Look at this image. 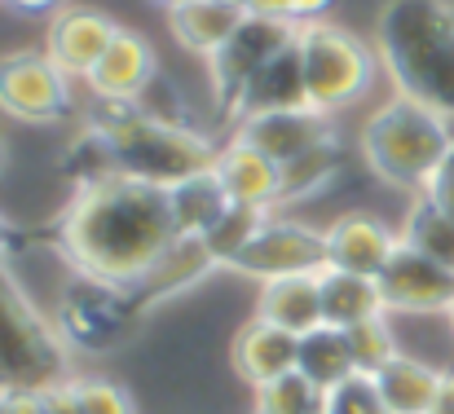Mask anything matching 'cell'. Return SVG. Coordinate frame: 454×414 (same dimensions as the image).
<instances>
[{
  "label": "cell",
  "instance_id": "1",
  "mask_svg": "<svg viewBox=\"0 0 454 414\" xmlns=\"http://www.w3.org/2000/svg\"><path fill=\"white\" fill-rule=\"evenodd\" d=\"M176 238L168 190L129 172L75 185L58 221V252L71 274L115 286H137L176 247Z\"/></svg>",
  "mask_w": 454,
  "mask_h": 414
},
{
  "label": "cell",
  "instance_id": "2",
  "mask_svg": "<svg viewBox=\"0 0 454 414\" xmlns=\"http://www.w3.org/2000/svg\"><path fill=\"white\" fill-rule=\"evenodd\" d=\"M375 53L393 93L454 120V4L388 0L375 18Z\"/></svg>",
  "mask_w": 454,
  "mask_h": 414
},
{
  "label": "cell",
  "instance_id": "3",
  "mask_svg": "<svg viewBox=\"0 0 454 414\" xmlns=\"http://www.w3.org/2000/svg\"><path fill=\"white\" fill-rule=\"evenodd\" d=\"M84 129H93L111 145V159L120 172L163 185V190L194 176V172H207L221 154V145L207 141V133H199L190 124L154 120L137 102L93 98V106L84 111Z\"/></svg>",
  "mask_w": 454,
  "mask_h": 414
},
{
  "label": "cell",
  "instance_id": "4",
  "mask_svg": "<svg viewBox=\"0 0 454 414\" xmlns=\"http://www.w3.org/2000/svg\"><path fill=\"white\" fill-rule=\"evenodd\" d=\"M454 145V120L437 115L433 106L393 93L388 102H380L366 120H362V163L393 190L406 194H424L433 172L442 168V159Z\"/></svg>",
  "mask_w": 454,
  "mask_h": 414
},
{
  "label": "cell",
  "instance_id": "5",
  "mask_svg": "<svg viewBox=\"0 0 454 414\" xmlns=\"http://www.w3.org/2000/svg\"><path fill=\"white\" fill-rule=\"evenodd\" d=\"M71 379V344L0 261V393L53 388Z\"/></svg>",
  "mask_w": 454,
  "mask_h": 414
},
{
  "label": "cell",
  "instance_id": "6",
  "mask_svg": "<svg viewBox=\"0 0 454 414\" xmlns=\"http://www.w3.org/2000/svg\"><path fill=\"white\" fill-rule=\"evenodd\" d=\"M296 49H301L309 106L322 115H335V111L362 102L380 75L375 44H366L362 35H353L326 18L296 27Z\"/></svg>",
  "mask_w": 454,
  "mask_h": 414
},
{
  "label": "cell",
  "instance_id": "7",
  "mask_svg": "<svg viewBox=\"0 0 454 414\" xmlns=\"http://www.w3.org/2000/svg\"><path fill=\"white\" fill-rule=\"evenodd\" d=\"M146 304L137 300L133 286H115V282H98V277L75 274L67 282L62 300H58V331L71 348L80 353H106L124 331L129 322L142 313Z\"/></svg>",
  "mask_w": 454,
  "mask_h": 414
},
{
  "label": "cell",
  "instance_id": "8",
  "mask_svg": "<svg viewBox=\"0 0 454 414\" xmlns=\"http://www.w3.org/2000/svg\"><path fill=\"white\" fill-rule=\"evenodd\" d=\"M296 40V27L270 13H247L243 27L207 58V80H212V98H216V120L234 124L239 98L247 93V84L256 80V71L278 58L287 44Z\"/></svg>",
  "mask_w": 454,
  "mask_h": 414
},
{
  "label": "cell",
  "instance_id": "9",
  "mask_svg": "<svg viewBox=\"0 0 454 414\" xmlns=\"http://www.w3.org/2000/svg\"><path fill=\"white\" fill-rule=\"evenodd\" d=\"M0 111L18 124H58L75 115L71 75L44 49L0 53Z\"/></svg>",
  "mask_w": 454,
  "mask_h": 414
},
{
  "label": "cell",
  "instance_id": "10",
  "mask_svg": "<svg viewBox=\"0 0 454 414\" xmlns=\"http://www.w3.org/2000/svg\"><path fill=\"white\" fill-rule=\"evenodd\" d=\"M326 269V238L322 230L292 221V216H270L256 238L230 261V274L274 282V277H296V274H322Z\"/></svg>",
  "mask_w": 454,
  "mask_h": 414
},
{
  "label": "cell",
  "instance_id": "11",
  "mask_svg": "<svg viewBox=\"0 0 454 414\" xmlns=\"http://www.w3.org/2000/svg\"><path fill=\"white\" fill-rule=\"evenodd\" d=\"M380 282L384 313H446L454 304V269L415 252L411 243H397Z\"/></svg>",
  "mask_w": 454,
  "mask_h": 414
},
{
  "label": "cell",
  "instance_id": "12",
  "mask_svg": "<svg viewBox=\"0 0 454 414\" xmlns=\"http://www.w3.org/2000/svg\"><path fill=\"white\" fill-rule=\"evenodd\" d=\"M120 35V22L93 4H67L49 18L44 31V53L71 75V80H89V71L98 66V58L111 49V40Z\"/></svg>",
  "mask_w": 454,
  "mask_h": 414
},
{
  "label": "cell",
  "instance_id": "13",
  "mask_svg": "<svg viewBox=\"0 0 454 414\" xmlns=\"http://www.w3.org/2000/svg\"><path fill=\"white\" fill-rule=\"evenodd\" d=\"M335 137L331 115L313 111V106H292V111H265V115H247L234 124V141L261 150L265 159H274L278 168L301 159L304 150L322 145Z\"/></svg>",
  "mask_w": 454,
  "mask_h": 414
},
{
  "label": "cell",
  "instance_id": "14",
  "mask_svg": "<svg viewBox=\"0 0 454 414\" xmlns=\"http://www.w3.org/2000/svg\"><path fill=\"white\" fill-rule=\"evenodd\" d=\"M322 238H326V269H344V274H362V277L384 274L388 256L402 243V234L388 230L371 212H344V216H335L322 230Z\"/></svg>",
  "mask_w": 454,
  "mask_h": 414
},
{
  "label": "cell",
  "instance_id": "15",
  "mask_svg": "<svg viewBox=\"0 0 454 414\" xmlns=\"http://www.w3.org/2000/svg\"><path fill=\"white\" fill-rule=\"evenodd\" d=\"M159 75V58H154L151 40L142 31L120 27V35L111 40V49L98 58V66L89 71V93L93 98H111V102H137Z\"/></svg>",
  "mask_w": 454,
  "mask_h": 414
},
{
  "label": "cell",
  "instance_id": "16",
  "mask_svg": "<svg viewBox=\"0 0 454 414\" xmlns=\"http://www.w3.org/2000/svg\"><path fill=\"white\" fill-rule=\"evenodd\" d=\"M230 362H234L239 379L252 384V393H256V388H265V384H274V379H283V375L296 371V362H301V335H292V331H283V326H274L265 317H252L234 335Z\"/></svg>",
  "mask_w": 454,
  "mask_h": 414
},
{
  "label": "cell",
  "instance_id": "17",
  "mask_svg": "<svg viewBox=\"0 0 454 414\" xmlns=\"http://www.w3.org/2000/svg\"><path fill=\"white\" fill-rule=\"evenodd\" d=\"M212 172L221 176L230 203H265V207H278V185H283V168L274 159H265L261 150L243 145V141H225Z\"/></svg>",
  "mask_w": 454,
  "mask_h": 414
},
{
  "label": "cell",
  "instance_id": "18",
  "mask_svg": "<svg viewBox=\"0 0 454 414\" xmlns=\"http://www.w3.org/2000/svg\"><path fill=\"white\" fill-rule=\"evenodd\" d=\"M292 106H309V89H304V66H301V49L296 40L270 58L256 80L247 84V93L239 98V111H234V124L247 120V115H265V111H292Z\"/></svg>",
  "mask_w": 454,
  "mask_h": 414
},
{
  "label": "cell",
  "instance_id": "19",
  "mask_svg": "<svg viewBox=\"0 0 454 414\" xmlns=\"http://www.w3.org/2000/svg\"><path fill=\"white\" fill-rule=\"evenodd\" d=\"M247 13L252 9H239V4H225V0H185V4L168 9V27H172V35L185 53L212 58L243 27Z\"/></svg>",
  "mask_w": 454,
  "mask_h": 414
},
{
  "label": "cell",
  "instance_id": "20",
  "mask_svg": "<svg viewBox=\"0 0 454 414\" xmlns=\"http://www.w3.org/2000/svg\"><path fill=\"white\" fill-rule=\"evenodd\" d=\"M256 317L292 331V335H309L322 326V286L317 274H296V277H274L256 286Z\"/></svg>",
  "mask_w": 454,
  "mask_h": 414
},
{
  "label": "cell",
  "instance_id": "21",
  "mask_svg": "<svg viewBox=\"0 0 454 414\" xmlns=\"http://www.w3.org/2000/svg\"><path fill=\"white\" fill-rule=\"evenodd\" d=\"M371 379H375V388H380L388 414H428L433 402H437V393H442L446 371H437V366H428V362H419V357H411V353H397V357H393L388 366H380Z\"/></svg>",
  "mask_w": 454,
  "mask_h": 414
},
{
  "label": "cell",
  "instance_id": "22",
  "mask_svg": "<svg viewBox=\"0 0 454 414\" xmlns=\"http://www.w3.org/2000/svg\"><path fill=\"white\" fill-rule=\"evenodd\" d=\"M168 203H172V221H176V234L181 238H203L230 207V194L221 185V176L207 168V172H194L176 185H168Z\"/></svg>",
  "mask_w": 454,
  "mask_h": 414
},
{
  "label": "cell",
  "instance_id": "23",
  "mask_svg": "<svg viewBox=\"0 0 454 414\" xmlns=\"http://www.w3.org/2000/svg\"><path fill=\"white\" fill-rule=\"evenodd\" d=\"M322 286V322L326 326H357L375 313H384V300H380V282L362 274H344V269H322L317 274Z\"/></svg>",
  "mask_w": 454,
  "mask_h": 414
},
{
  "label": "cell",
  "instance_id": "24",
  "mask_svg": "<svg viewBox=\"0 0 454 414\" xmlns=\"http://www.w3.org/2000/svg\"><path fill=\"white\" fill-rule=\"evenodd\" d=\"M296 371H301L309 384H317L322 393L335 388V384H344L348 375H357L348 335L340 326H326V322L317 331L301 335V362H296Z\"/></svg>",
  "mask_w": 454,
  "mask_h": 414
},
{
  "label": "cell",
  "instance_id": "25",
  "mask_svg": "<svg viewBox=\"0 0 454 414\" xmlns=\"http://www.w3.org/2000/svg\"><path fill=\"white\" fill-rule=\"evenodd\" d=\"M344 168V150H340V137L322 141V145H313V150H304L301 159H292V163H283V185H278V207L283 203H301V199H313V194H322L331 181H335V172Z\"/></svg>",
  "mask_w": 454,
  "mask_h": 414
},
{
  "label": "cell",
  "instance_id": "26",
  "mask_svg": "<svg viewBox=\"0 0 454 414\" xmlns=\"http://www.w3.org/2000/svg\"><path fill=\"white\" fill-rule=\"evenodd\" d=\"M270 216H274V207H265V203H230L225 216H221L199 243H203V252L212 256L216 269H230V261L256 238V230H261Z\"/></svg>",
  "mask_w": 454,
  "mask_h": 414
},
{
  "label": "cell",
  "instance_id": "27",
  "mask_svg": "<svg viewBox=\"0 0 454 414\" xmlns=\"http://www.w3.org/2000/svg\"><path fill=\"white\" fill-rule=\"evenodd\" d=\"M402 243H411L415 252L442 261L454 269V216L442 212L433 199H415L411 212H406V225H402Z\"/></svg>",
  "mask_w": 454,
  "mask_h": 414
},
{
  "label": "cell",
  "instance_id": "28",
  "mask_svg": "<svg viewBox=\"0 0 454 414\" xmlns=\"http://www.w3.org/2000/svg\"><path fill=\"white\" fill-rule=\"evenodd\" d=\"M344 335H348V348H353V366H357L362 375H375L380 366H388V362L402 353L397 340H393V331H388V317H384V313H375V317L348 326Z\"/></svg>",
  "mask_w": 454,
  "mask_h": 414
},
{
  "label": "cell",
  "instance_id": "29",
  "mask_svg": "<svg viewBox=\"0 0 454 414\" xmlns=\"http://www.w3.org/2000/svg\"><path fill=\"white\" fill-rule=\"evenodd\" d=\"M256 410L261 414H313V410H322V388L309 384L301 371H292V375L256 388Z\"/></svg>",
  "mask_w": 454,
  "mask_h": 414
},
{
  "label": "cell",
  "instance_id": "30",
  "mask_svg": "<svg viewBox=\"0 0 454 414\" xmlns=\"http://www.w3.org/2000/svg\"><path fill=\"white\" fill-rule=\"evenodd\" d=\"M322 410L326 414H388V406H384L375 379L357 371V375H348L344 384H335V388L322 393Z\"/></svg>",
  "mask_w": 454,
  "mask_h": 414
},
{
  "label": "cell",
  "instance_id": "31",
  "mask_svg": "<svg viewBox=\"0 0 454 414\" xmlns=\"http://www.w3.org/2000/svg\"><path fill=\"white\" fill-rule=\"evenodd\" d=\"M71 388H75L80 414H137L133 397L120 384H111V379H80V375H71Z\"/></svg>",
  "mask_w": 454,
  "mask_h": 414
},
{
  "label": "cell",
  "instance_id": "32",
  "mask_svg": "<svg viewBox=\"0 0 454 414\" xmlns=\"http://www.w3.org/2000/svg\"><path fill=\"white\" fill-rule=\"evenodd\" d=\"M331 4L335 0H252V13H270V18H283V22L301 27V22L322 18Z\"/></svg>",
  "mask_w": 454,
  "mask_h": 414
},
{
  "label": "cell",
  "instance_id": "33",
  "mask_svg": "<svg viewBox=\"0 0 454 414\" xmlns=\"http://www.w3.org/2000/svg\"><path fill=\"white\" fill-rule=\"evenodd\" d=\"M424 199H433L442 212H450V216H454V145H450V154L442 159V168L433 172V181H428Z\"/></svg>",
  "mask_w": 454,
  "mask_h": 414
},
{
  "label": "cell",
  "instance_id": "34",
  "mask_svg": "<svg viewBox=\"0 0 454 414\" xmlns=\"http://www.w3.org/2000/svg\"><path fill=\"white\" fill-rule=\"evenodd\" d=\"M44 414H80V402H75V388H71V379H67V384H53V388H44Z\"/></svg>",
  "mask_w": 454,
  "mask_h": 414
},
{
  "label": "cell",
  "instance_id": "35",
  "mask_svg": "<svg viewBox=\"0 0 454 414\" xmlns=\"http://www.w3.org/2000/svg\"><path fill=\"white\" fill-rule=\"evenodd\" d=\"M4 414H44V393H35V388L4 393Z\"/></svg>",
  "mask_w": 454,
  "mask_h": 414
},
{
  "label": "cell",
  "instance_id": "36",
  "mask_svg": "<svg viewBox=\"0 0 454 414\" xmlns=\"http://www.w3.org/2000/svg\"><path fill=\"white\" fill-rule=\"evenodd\" d=\"M4 4H9V9H18V13H49V18H53V13H58V9H67L71 0H4Z\"/></svg>",
  "mask_w": 454,
  "mask_h": 414
},
{
  "label": "cell",
  "instance_id": "37",
  "mask_svg": "<svg viewBox=\"0 0 454 414\" xmlns=\"http://www.w3.org/2000/svg\"><path fill=\"white\" fill-rule=\"evenodd\" d=\"M428 414H454V371H446L442 393H437V402H433V410Z\"/></svg>",
  "mask_w": 454,
  "mask_h": 414
},
{
  "label": "cell",
  "instance_id": "38",
  "mask_svg": "<svg viewBox=\"0 0 454 414\" xmlns=\"http://www.w3.org/2000/svg\"><path fill=\"white\" fill-rule=\"evenodd\" d=\"M13 238H18V234H13V225L0 216V261H9V256H13V247H18Z\"/></svg>",
  "mask_w": 454,
  "mask_h": 414
},
{
  "label": "cell",
  "instance_id": "39",
  "mask_svg": "<svg viewBox=\"0 0 454 414\" xmlns=\"http://www.w3.org/2000/svg\"><path fill=\"white\" fill-rule=\"evenodd\" d=\"M4 159H9V145H4V137H0V168H4Z\"/></svg>",
  "mask_w": 454,
  "mask_h": 414
},
{
  "label": "cell",
  "instance_id": "40",
  "mask_svg": "<svg viewBox=\"0 0 454 414\" xmlns=\"http://www.w3.org/2000/svg\"><path fill=\"white\" fill-rule=\"evenodd\" d=\"M225 4H239V9H252V0H225Z\"/></svg>",
  "mask_w": 454,
  "mask_h": 414
},
{
  "label": "cell",
  "instance_id": "41",
  "mask_svg": "<svg viewBox=\"0 0 454 414\" xmlns=\"http://www.w3.org/2000/svg\"><path fill=\"white\" fill-rule=\"evenodd\" d=\"M154 4H163V9H172V4H185V0H154Z\"/></svg>",
  "mask_w": 454,
  "mask_h": 414
},
{
  "label": "cell",
  "instance_id": "42",
  "mask_svg": "<svg viewBox=\"0 0 454 414\" xmlns=\"http://www.w3.org/2000/svg\"><path fill=\"white\" fill-rule=\"evenodd\" d=\"M446 317H450V326H454V304H450V309H446Z\"/></svg>",
  "mask_w": 454,
  "mask_h": 414
},
{
  "label": "cell",
  "instance_id": "43",
  "mask_svg": "<svg viewBox=\"0 0 454 414\" xmlns=\"http://www.w3.org/2000/svg\"><path fill=\"white\" fill-rule=\"evenodd\" d=\"M0 414H4V393H0Z\"/></svg>",
  "mask_w": 454,
  "mask_h": 414
},
{
  "label": "cell",
  "instance_id": "44",
  "mask_svg": "<svg viewBox=\"0 0 454 414\" xmlns=\"http://www.w3.org/2000/svg\"><path fill=\"white\" fill-rule=\"evenodd\" d=\"M313 414H326V410H313Z\"/></svg>",
  "mask_w": 454,
  "mask_h": 414
},
{
  "label": "cell",
  "instance_id": "45",
  "mask_svg": "<svg viewBox=\"0 0 454 414\" xmlns=\"http://www.w3.org/2000/svg\"><path fill=\"white\" fill-rule=\"evenodd\" d=\"M252 414H261V410H252Z\"/></svg>",
  "mask_w": 454,
  "mask_h": 414
}]
</instances>
